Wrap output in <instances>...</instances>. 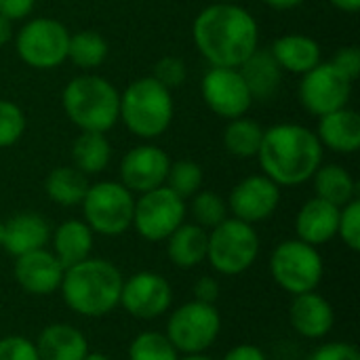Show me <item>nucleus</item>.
Masks as SVG:
<instances>
[{
  "instance_id": "f257e3e1",
  "label": "nucleus",
  "mask_w": 360,
  "mask_h": 360,
  "mask_svg": "<svg viewBox=\"0 0 360 360\" xmlns=\"http://www.w3.org/2000/svg\"><path fill=\"white\" fill-rule=\"evenodd\" d=\"M192 36L196 49L213 68H240L259 44L255 17L236 2H217L202 8L194 19Z\"/></svg>"
},
{
  "instance_id": "f03ea898",
  "label": "nucleus",
  "mask_w": 360,
  "mask_h": 360,
  "mask_svg": "<svg viewBox=\"0 0 360 360\" xmlns=\"http://www.w3.org/2000/svg\"><path fill=\"white\" fill-rule=\"evenodd\" d=\"M257 158L276 186H302L323 165V146L302 124H276L264 131Z\"/></svg>"
},
{
  "instance_id": "7ed1b4c3",
  "label": "nucleus",
  "mask_w": 360,
  "mask_h": 360,
  "mask_svg": "<svg viewBox=\"0 0 360 360\" xmlns=\"http://www.w3.org/2000/svg\"><path fill=\"white\" fill-rule=\"evenodd\" d=\"M122 283L124 278L114 264L86 257L65 268L59 289L70 310L86 319H101L120 304Z\"/></svg>"
},
{
  "instance_id": "20e7f679",
  "label": "nucleus",
  "mask_w": 360,
  "mask_h": 360,
  "mask_svg": "<svg viewBox=\"0 0 360 360\" xmlns=\"http://www.w3.org/2000/svg\"><path fill=\"white\" fill-rule=\"evenodd\" d=\"M63 110L80 131L105 133L118 122L120 93L116 86L95 74L72 78L63 89Z\"/></svg>"
},
{
  "instance_id": "39448f33",
  "label": "nucleus",
  "mask_w": 360,
  "mask_h": 360,
  "mask_svg": "<svg viewBox=\"0 0 360 360\" xmlns=\"http://www.w3.org/2000/svg\"><path fill=\"white\" fill-rule=\"evenodd\" d=\"M118 118L135 137L154 139L162 135L173 120L171 91L152 76L131 82L120 95Z\"/></svg>"
},
{
  "instance_id": "423d86ee",
  "label": "nucleus",
  "mask_w": 360,
  "mask_h": 360,
  "mask_svg": "<svg viewBox=\"0 0 360 360\" xmlns=\"http://www.w3.org/2000/svg\"><path fill=\"white\" fill-rule=\"evenodd\" d=\"M259 255V236L251 224L240 219H224L209 234L207 259L226 276H236L249 270Z\"/></svg>"
},
{
  "instance_id": "0eeeda50",
  "label": "nucleus",
  "mask_w": 360,
  "mask_h": 360,
  "mask_svg": "<svg viewBox=\"0 0 360 360\" xmlns=\"http://www.w3.org/2000/svg\"><path fill=\"white\" fill-rule=\"evenodd\" d=\"M84 224L103 236H120L133 226V194L118 181H99L89 186L82 198Z\"/></svg>"
},
{
  "instance_id": "6e6552de",
  "label": "nucleus",
  "mask_w": 360,
  "mask_h": 360,
  "mask_svg": "<svg viewBox=\"0 0 360 360\" xmlns=\"http://www.w3.org/2000/svg\"><path fill=\"white\" fill-rule=\"evenodd\" d=\"M325 266L316 247L295 238L281 243L270 257V274L291 295L314 291L321 285Z\"/></svg>"
},
{
  "instance_id": "1a4fd4ad",
  "label": "nucleus",
  "mask_w": 360,
  "mask_h": 360,
  "mask_svg": "<svg viewBox=\"0 0 360 360\" xmlns=\"http://www.w3.org/2000/svg\"><path fill=\"white\" fill-rule=\"evenodd\" d=\"M221 316L213 304L188 302L179 306L167 323V338L177 352L184 354H202L211 348L219 335Z\"/></svg>"
},
{
  "instance_id": "9d476101",
  "label": "nucleus",
  "mask_w": 360,
  "mask_h": 360,
  "mask_svg": "<svg viewBox=\"0 0 360 360\" xmlns=\"http://www.w3.org/2000/svg\"><path fill=\"white\" fill-rule=\"evenodd\" d=\"M68 42L70 32L63 23L51 17H38L19 30L15 46L21 61L30 68L51 70L68 59Z\"/></svg>"
},
{
  "instance_id": "9b49d317",
  "label": "nucleus",
  "mask_w": 360,
  "mask_h": 360,
  "mask_svg": "<svg viewBox=\"0 0 360 360\" xmlns=\"http://www.w3.org/2000/svg\"><path fill=\"white\" fill-rule=\"evenodd\" d=\"M186 217V202L167 186L143 192L135 200L133 228L137 234L150 243L167 240Z\"/></svg>"
},
{
  "instance_id": "f8f14e48",
  "label": "nucleus",
  "mask_w": 360,
  "mask_h": 360,
  "mask_svg": "<svg viewBox=\"0 0 360 360\" xmlns=\"http://www.w3.org/2000/svg\"><path fill=\"white\" fill-rule=\"evenodd\" d=\"M352 93V80H348L331 61L319 63L310 72L302 74L300 82V101L314 114L325 116L348 105Z\"/></svg>"
},
{
  "instance_id": "ddd939ff",
  "label": "nucleus",
  "mask_w": 360,
  "mask_h": 360,
  "mask_svg": "<svg viewBox=\"0 0 360 360\" xmlns=\"http://www.w3.org/2000/svg\"><path fill=\"white\" fill-rule=\"evenodd\" d=\"M200 91L209 110L230 120L245 116L253 103L238 68H211L202 76Z\"/></svg>"
},
{
  "instance_id": "4468645a",
  "label": "nucleus",
  "mask_w": 360,
  "mask_h": 360,
  "mask_svg": "<svg viewBox=\"0 0 360 360\" xmlns=\"http://www.w3.org/2000/svg\"><path fill=\"white\" fill-rule=\"evenodd\" d=\"M171 285L156 272H137L122 283L120 306L133 319L154 321L171 308Z\"/></svg>"
},
{
  "instance_id": "2eb2a0df",
  "label": "nucleus",
  "mask_w": 360,
  "mask_h": 360,
  "mask_svg": "<svg viewBox=\"0 0 360 360\" xmlns=\"http://www.w3.org/2000/svg\"><path fill=\"white\" fill-rule=\"evenodd\" d=\"M228 202L236 219L253 226L272 217V213L278 209L281 186H276L266 175H251L234 186Z\"/></svg>"
},
{
  "instance_id": "dca6fc26",
  "label": "nucleus",
  "mask_w": 360,
  "mask_h": 360,
  "mask_svg": "<svg viewBox=\"0 0 360 360\" xmlns=\"http://www.w3.org/2000/svg\"><path fill=\"white\" fill-rule=\"evenodd\" d=\"M171 158L156 146H137L129 150L120 162V179L129 192H150L165 186Z\"/></svg>"
},
{
  "instance_id": "f3484780",
  "label": "nucleus",
  "mask_w": 360,
  "mask_h": 360,
  "mask_svg": "<svg viewBox=\"0 0 360 360\" xmlns=\"http://www.w3.org/2000/svg\"><path fill=\"white\" fill-rule=\"evenodd\" d=\"M15 281L17 285L32 295H51L61 287L65 268L55 257L53 251L38 249L25 255H19L15 262Z\"/></svg>"
},
{
  "instance_id": "a211bd4d",
  "label": "nucleus",
  "mask_w": 360,
  "mask_h": 360,
  "mask_svg": "<svg viewBox=\"0 0 360 360\" xmlns=\"http://www.w3.org/2000/svg\"><path fill=\"white\" fill-rule=\"evenodd\" d=\"M289 321L302 338L321 340L333 329L335 312L323 295H319L316 291H308L293 297L289 308Z\"/></svg>"
},
{
  "instance_id": "6ab92c4d",
  "label": "nucleus",
  "mask_w": 360,
  "mask_h": 360,
  "mask_svg": "<svg viewBox=\"0 0 360 360\" xmlns=\"http://www.w3.org/2000/svg\"><path fill=\"white\" fill-rule=\"evenodd\" d=\"M338 224H340V207L316 196L300 209L295 219V230L300 240L319 247L329 243L333 236H338Z\"/></svg>"
},
{
  "instance_id": "aec40b11",
  "label": "nucleus",
  "mask_w": 360,
  "mask_h": 360,
  "mask_svg": "<svg viewBox=\"0 0 360 360\" xmlns=\"http://www.w3.org/2000/svg\"><path fill=\"white\" fill-rule=\"evenodd\" d=\"M51 238V228L46 219L38 213H19L11 217L4 224V243L2 247L19 257L38 249H44V245Z\"/></svg>"
},
{
  "instance_id": "412c9836",
  "label": "nucleus",
  "mask_w": 360,
  "mask_h": 360,
  "mask_svg": "<svg viewBox=\"0 0 360 360\" xmlns=\"http://www.w3.org/2000/svg\"><path fill=\"white\" fill-rule=\"evenodd\" d=\"M36 350L40 360H84L89 354V342L76 327L53 323L40 331Z\"/></svg>"
},
{
  "instance_id": "4be33fe9",
  "label": "nucleus",
  "mask_w": 360,
  "mask_h": 360,
  "mask_svg": "<svg viewBox=\"0 0 360 360\" xmlns=\"http://www.w3.org/2000/svg\"><path fill=\"white\" fill-rule=\"evenodd\" d=\"M253 99H270L276 95L283 70L270 49H255L238 68Z\"/></svg>"
},
{
  "instance_id": "5701e85b",
  "label": "nucleus",
  "mask_w": 360,
  "mask_h": 360,
  "mask_svg": "<svg viewBox=\"0 0 360 360\" xmlns=\"http://www.w3.org/2000/svg\"><path fill=\"white\" fill-rule=\"evenodd\" d=\"M316 137L323 148L327 146L333 152L352 154L360 148V116L348 108L325 114L321 116Z\"/></svg>"
},
{
  "instance_id": "b1692460",
  "label": "nucleus",
  "mask_w": 360,
  "mask_h": 360,
  "mask_svg": "<svg viewBox=\"0 0 360 360\" xmlns=\"http://www.w3.org/2000/svg\"><path fill=\"white\" fill-rule=\"evenodd\" d=\"M270 51L283 72L306 74L321 63L319 42L304 34H285L274 40Z\"/></svg>"
},
{
  "instance_id": "393cba45",
  "label": "nucleus",
  "mask_w": 360,
  "mask_h": 360,
  "mask_svg": "<svg viewBox=\"0 0 360 360\" xmlns=\"http://www.w3.org/2000/svg\"><path fill=\"white\" fill-rule=\"evenodd\" d=\"M209 234L196 224H181L167 238L169 262L177 268H194L207 259Z\"/></svg>"
},
{
  "instance_id": "a878e982",
  "label": "nucleus",
  "mask_w": 360,
  "mask_h": 360,
  "mask_svg": "<svg viewBox=\"0 0 360 360\" xmlns=\"http://www.w3.org/2000/svg\"><path fill=\"white\" fill-rule=\"evenodd\" d=\"M91 249H93V230L80 219L63 221L53 234V253L63 268H70L91 257Z\"/></svg>"
},
{
  "instance_id": "bb28decb",
  "label": "nucleus",
  "mask_w": 360,
  "mask_h": 360,
  "mask_svg": "<svg viewBox=\"0 0 360 360\" xmlns=\"http://www.w3.org/2000/svg\"><path fill=\"white\" fill-rule=\"evenodd\" d=\"M312 177H314V190H316L319 198H323L340 209L344 205H348L350 200H354L356 184L344 167L321 165Z\"/></svg>"
},
{
  "instance_id": "cd10ccee",
  "label": "nucleus",
  "mask_w": 360,
  "mask_h": 360,
  "mask_svg": "<svg viewBox=\"0 0 360 360\" xmlns=\"http://www.w3.org/2000/svg\"><path fill=\"white\" fill-rule=\"evenodd\" d=\"M112 156V146L103 133H91L82 131L76 141L72 143V160L78 171L84 175L101 173Z\"/></svg>"
},
{
  "instance_id": "c85d7f7f",
  "label": "nucleus",
  "mask_w": 360,
  "mask_h": 360,
  "mask_svg": "<svg viewBox=\"0 0 360 360\" xmlns=\"http://www.w3.org/2000/svg\"><path fill=\"white\" fill-rule=\"evenodd\" d=\"M44 190L53 202L61 207H74L82 202L89 190V181L86 175L76 167H57L49 173L44 181Z\"/></svg>"
},
{
  "instance_id": "c756f323",
  "label": "nucleus",
  "mask_w": 360,
  "mask_h": 360,
  "mask_svg": "<svg viewBox=\"0 0 360 360\" xmlns=\"http://www.w3.org/2000/svg\"><path fill=\"white\" fill-rule=\"evenodd\" d=\"M264 129L249 118H232L224 131V146L236 158H253L259 152Z\"/></svg>"
},
{
  "instance_id": "7c9ffc66",
  "label": "nucleus",
  "mask_w": 360,
  "mask_h": 360,
  "mask_svg": "<svg viewBox=\"0 0 360 360\" xmlns=\"http://www.w3.org/2000/svg\"><path fill=\"white\" fill-rule=\"evenodd\" d=\"M108 57V42L99 32L93 30H82L76 34H70V42H68V59L82 68V70H91V68H99Z\"/></svg>"
},
{
  "instance_id": "2f4dec72",
  "label": "nucleus",
  "mask_w": 360,
  "mask_h": 360,
  "mask_svg": "<svg viewBox=\"0 0 360 360\" xmlns=\"http://www.w3.org/2000/svg\"><path fill=\"white\" fill-rule=\"evenodd\" d=\"M179 352L165 333L143 331L129 346V360H179Z\"/></svg>"
},
{
  "instance_id": "473e14b6",
  "label": "nucleus",
  "mask_w": 360,
  "mask_h": 360,
  "mask_svg": "<svg viewBox=\"0 0 360 360\" xmlns=\"http://www.w3.org/2000/svg\"><path fill=\"white\" fill-rule=\"evenodd\" d=\"M202 169L200 165L192 162V160H177V162H171L169 167V173H167V179H165V186L175 192L179 198H192L200 186H202Z\"/></svg>"
},
{
  "instance_id": "72a5a7b5",
  "label": "nucleus",
  "mask_w": 360,
  "mask_h": 360,
  "mask_svg": "<svg viewBox=\"0 0 360 360\" xmlns=\"http://www.w3.org/2000/svg\"><path fill=\"white\" fill-rule=\"evenodd\" d=\"M192 215L196 219V226L213 230L224 219H228V207L226 200L215 192H196L192 200Z\"/></svg>"
},
{
  "instance_id": "f704fd0d",
  "label": "nucleus",
  "mask_w": 360,
  "mask_h": 360,
  "mask_svg": "<svg viewBox=\"0 0 360 360\" xmlns=\"http://www.w3.org/2000/svg\"><path fill=\"white\" fill-rule=\"evenodd\" d=\"M25 131V116L13 101L0 99V148H8L21 139Z\"/></svg>"
},
{
  "instance_id": "c9c22d12",
  "label": "nucleus",
  "mask_w": 360,
  "mask_h": 360,
  "mask_svg": "<svg viewBox=\"0 0 360 360\" xmlns=\"http://www.w3.org/2000/svg\"><path fill=\"white\" fill-rule=\"evenodd\" d=\"M338 234L352 251H360V200L356 198L340 209Z\"/></svg>"
},
{
  "instance_id": "e433bc0d",
  "label": "nucleus",
  "mask_w": 360,
  "mask_h": 360,
  "mask_svg": "<svg viewBox=\"0 0 360 360\" xmlns=\"http://www.w3.org/2000/svg\"><path fill=\"white\" fill-rule=\"evenodd\" d=\"M186 63L179 59V57H162L156 65H154V74L152 78L158 80L162 86H167L169 91L171 89H177L186 82Z\"/></svg>"
},
{
  "instance_id": "4c0bfd02",
  "label": "nucleus",
  "mask_w": 360,
  "mask_h": 360,
  "mask_svg": "<svg viewBox=\"0 0 360 360\" xmlns=\"http://www.w3.org/2000/svg\"><path fill=\"white\" fill-rule=\"evenodd\" d=\"M0 360H40V356L34 342L19 335H8L0 340Z\"/></svg>"
},
{
  "instance_id": "58836bf2",
  "label": "nucleus",
  "mask_w": 360,
  "mask_h": 360,
  "mask_svg": "<svg viewBox=\"0 0 360 360\" xmlns=\"http://www.w3.org/2000/svg\"><path fill=\"white\" fill-rule=\"evenodd\" d=\"M331 63L348 78V80H356L360 76V51L359 46H342L335 55H333V59H331Z\"/></svg>"
},
{
  "instance_id": "ea45409f",
  "label": "nucleus",
  "mask_w": 360,
  "mask_h": 360,
  "mask_svg": "<svg viewBox=\"0 0 360 360\" xmlns=\"http://www.w3.org/2000/svg\"><path fill=\"white\" fill-rule=\"evenodd\" d=\"M308 360H360V352L352 344L331 342V344L316 348Z\"/></svg>"
},
{
  "instance_id": "a19ab883",
  "label": "nucleus",
  "mask_w": 360,
  "mask_h": 360,
  "mask_svg": "<svg viewBox=\"0 0 360 360\" xmlns=\"http://www.w3.org/2000/svg\"><path fill=\"white\" fill-rule=\"evenodd\" d=\"M36 0H0V15L8 21L23 19L34 11Z\"/></svg>"
},
{
  "instance_id": "79ce46f5",
  "label": "nucleus",
  "mask_w": 360,
  "mask_h": 360,
  "mask_svg": "<svg viewBox=\"0 0 360 360\" xmlns=\"http://www.w3.org/2000/svg\"><path fill=\"white\" fill-rule=\"evenodd\" d=\"M194 295H196V302L215 304V300L219 297V283L211 276H202L194 285Z\"/></svg>"
},
{
  "instance_id": "37998d69",
  "label": "nucleus",
  "mask_w": 360,
  "mask_h": 360,
  "mask_svg": "<svg viewBox=\"0 0 360 360\" xmlns=\"http://www.w3.org/2000/svg\"><path fill=\"white\" fill-rule=\"evenodd\" d=\"M224 360H268L266 354L253 346V344H240V346H234L232 350L226 352Z\"/></svg>"
},
{
  "instance_id": "c03bdc74",
  "label": "nucleus",
  "mask_w": 360,
  "mask_h": 360,
  "mask_svg": "<svg viewBox=\"0 0 360 360\" xmlns=\"http://www.w3.org/2000/svg\"><path fill=\"white\" fill-rule=\"evenodd\" d=\"M262 2L276 11H289V8H295L302 4V0H262Z\"/></svg>"
},
{
  "instance_id": "a18cd8bd",
  "label": "nucleus",
  "mask_w": 360,
  "mask_h": 360,
  "mask_svg": "<svg viewBox=\"0 0 360 360\" xmlns=\"http://www.w3.org/2000/svg\"><path fill=\"white\" fill-rule=\"evenodd\" d=\"M329 2L344 13H356L360 8V0H329Z\"/></svg>"
},
{
  "instance_id": "49530a36",
  "label": "nucleus",
  "mask_w": 360,
  "mask_h": 360,
  "mask_svg": "<svg viewBox=\"0 0 360 360\" xmlns=\"http://www.w3.org/2000/svg\"><path fill=\"white\" fill-rule=\"evenodd\" d=\"M13 36V27H11V21L6 17L0 15V46H4Z\"/></svg>"
},
{
  "instance_id": "de8ad7c7",
  "label": "nucleus",
  "mask_w": 360,
  "mask_h": 360,
  "mask_svg": "<svg viewBox=\"0 0 360 360\" xmlns=\"http://www.w3.org/2000/svg\"><path fill=\"white\" fill-rule=\"evenodd\" d=\"M84 360H112L110 356H105V354H101V352H89Z\"/></svg>"
},
{
  "instance_id": "09e8293b",
  "label": "nucleus",
  "mask_w": 360,
  "mask_h": 360,
  "mask_svg": "<svg viewBox=\"0 0 360 360\" xmlns=\"http://www.w3.org/2000/svg\"><path fill=\"white\" fill-rule=\"evenodd\" d=\"M179 360H213V359H209V356H205V354H186V359H179Z\"/></svg>"
},
{
  "instance_id": "8fccbe9b",
  "label": "nucleus",
  "mask_w": 360,
  "mask_h": 360,
  "mask_svg": "<svg viewBox=\"0 0 360 360\" xmlns=\"http://www.w3.org/2000/svg\"><path fill=\"white\" fill-rule=\"evenodd\" d=\"M2 243H4V224L0 221V247H2Z\"/></svg>"
},
{
  "instance_id": "3c124183",
  "label": "nucleus",
  "mask_w": 360,
  "mask_h": 360,
  "mask_svg": "<svg viewBox=\"0 0 360 360\" xmlns=\"http://www.w3.org/2000/svg\"><path fill=\"white\" fill-rule=\"evenodd\" d=\"M221 2H236V0H221Z\"/></svg>"
}]
</instances>
